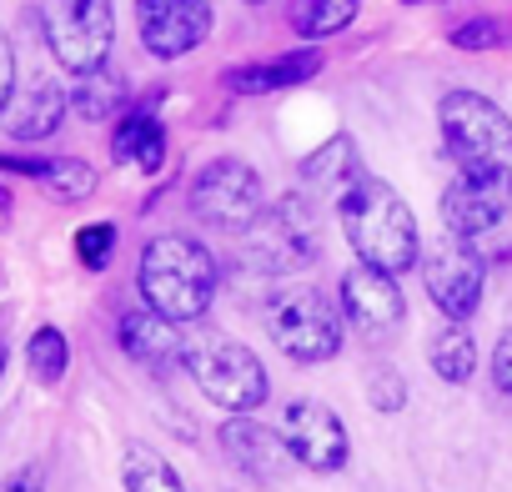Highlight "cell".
Instances as JSON below:
<instances>
[{
	"label": "cell",
	"mask_w": 512,
	"mask_h": 492,
	"mask_svg": "<svg viewBox=\"0 0 512 492\" xmlns=\"http://www.w3.org/2000/svg\"><path fill=\"white\" fill-rule=\"evenodd\" d=\"M342 231L352 241V252L362 267H377V272H412L422 262V231H417V216L412 206L382 181V176H362L342 201Z\"/></svg>",
	"instance_id": "obj_1"
},
{
	"label": "cell",
	"mask_w": 512,
	"mask_h": 492,
	"mask_svg": "<svg viewBox=\"0 0 512 492\" xmlns=\"http://www.w3.org/2000/svg\"><path fill=\"white\" fill-rule=\"evenodd\" d=\"M136 292L141 302L166 317V322H196L206 317L216 297V257L196 236L166 231L141 246V267H136Z\"/></svg>",
	"instance_id": "obj_2"
},
{
	"label": "cell",
	"mask_w": 512,
	"mask_h": 492,
	"mask_svg": "<svg viewBox=\"0 0 512 492\" xmlns=\"http://www.w3.org/2000/svg\"><path fill=\"white\" fill-rule=\"evenodd\" d=\"M442 146L457 161V176L512 191V116L482 91H447L437 101Z\"/></svg>",
	"instance_id": "obj_3"
},
{
	"label": "cell",
	"mask_w": 512,
	"mask_h": 492,
	"mask_svg": "<svg viewBox=\"0 0 512 492\" xmlns=\"http://www.w3.org/2000/svg\"><path fill=\"white\" fill-rule=\"evenodd\" d=\"M241 241H246V262L262 277H287L322 257L317 216L302 196H282L277 206H262V216L241 231Z\"/></svg>",
	"instance_id": "obj_4"
},
{
	"label": "cell",
	"mask_w": 512,
	"mask_h": 492,
	"mask_svg": "<svg viewBox=\"0 0 512 492\" xmlns=\"http://www.w3.org/2000/svg\"><path fill=\"white\" fill-rule=\"evenodd\" d=\"M41 26H46L51 56L71 76L111 66V46H116V11H111V0H46Z\"/></svg>",
	"instance_id": "obj_5"
},
{
	"label": "cell",
	"mask_w": 512,
	"mask_h": 492,
	"mask_svg": "<svg viewBox=\"0 0 512 492\" xmlns=\"http://www.w3.org/2000/svg\"><path fill=\"white\" fill-rule=\"evenodd\" d=\"M191 372H196V387L226 407L231 417H246L267 402L272 382H267V367L246 342H231V337H216V342H201L191 352Z\"/></svg>",
	"instance_id": "obj_6"
},
{
	"label": "cell",
	"mask_w": 512,
	"mask_h": 492,
	"mask_svg": "<svg viewBox=\"0 0 512 492\" xmlns=\"http://www.w3.org/2000/svg\"><path fill=\"white\" fill-rule=\"evenodd\" d=\"M262 176H256L246 161L236 156H216L196 171L191 181V216L201 226H216V231H246L256 216H262Z\"/></svg>",
	"instance_id": "obj_7"
},
{
	"label": "cell",
	"mask_w": 512,
	"mask_h": 492,
	"mask_svg": "<svg viewBox=\"0 0 512 492\" xmlns=\"http://www.w3.org/2000/svg\"><path fill=\"white\" fill-rule=\"evenodd\" d=\"M507 201H512V191H497V186H482V181L457 176L442 191V221H447L452 241H467L482 262H507L512 257Z\"/></svg>",
	"instance_id": "obj_8"
},
{
	"label": "cell",
	"mask_w": 512,
	"mask_h": 492,
	"mask_svg": "<svg viewBox=\"0 0 512 492\" xmlns=\"http://www.w3.org/2000/svg\"><path fill=\"white\" fill-rule=\"evenodd\" d=\"M272 342L292 362H332L342 352V322L327 297L317 292H287L272 307Z\"/></svg>",
	"instance_id": "obj_9"
},
{
	"label": "cell",
	"mask_w": 512,
	"mask_h": 492,
	"mask_svg": "<svg viewBox=\"0 0 512 492\" xmlns=\"http://www.w3.org/2000/svg\"><path fill=\"white\" fill-rule=\"evenodd\" d=\"M482 282H487V262L472 252L467 241H442L422 262V287H427L432 307L447 322H467L482 307Z\"/></svg>",
	"instance_id": "obj_10"
},
{
	"label": "cell",
	"mask_w": 512,
	"mask_h": 492,
	"mask_svg": "<svg viewBox=\"0 0 512 492\" xmlns=\"http://www.w3.org/2000/svg\"><path fill=\"white\" fill-rule=\"evenodd\" d=\"M277 432H282L292 462H302V467H312V472H342L347 457H352V442H347L342 417H337L332 407H322V402L297 397V402L282 412V427H277Z\"/></svg>",
	"instance_id": "obj_11"
},
{
	"label": "cell",
	"mask_w": 512,
	"mask_h": 492,
	"mask_svg": "<svg viewBox=\"0 0 512 492\" xmlns=\"http://www.w3.org/2000/svg\"><path fill=\"white\" fill-rule=\"evenodd\" d=\"M136 31L156 61H181L211 31V0H136Z\"/></svg>",
	"instance_id": "obj_12"
},
{
	"label": "cell",
	"mask_w": 512,
	"mask_h": 492,
	"mask_svg": "<svg viewBox=\"0 0 512 492\" xmlns=\"http://www.w3.org/2000/svg\"><path fill=\"white\" fill-rule=\"evenodd\" d=\"M342 312L362 337H387L407 317V297H402L392 272H377V267L357 262L352 272H342Z\"/></svg>",
	"instance_id": "obj_13"
},
{
	"label": "cell",
	"mask_w": 512,
	"mask_h": 492,
	"mask_svg": "<svg viewBox=\"0 0 512 492\" xmlns=\"http://www.w3.org/2000/svg\"><path fill=\"white\" fill-rule=\"evenodd\" d=\"M216 437H221V452L256 482H282L292 472V452H287L282 432L262 427L256 417H226Z\"/></svg>",
	"instance_id": "obj_14"
},
{
	"label": "cell",
	"mask_w": 512,
	"mask_h": 492,
	"mask_svg": "<svg viewBox=\"0 0 512 492\" xmlns=\"http://www.w3.org/2000/svg\"><path fill=\"white\" fill-rule=\"evenodd\" d=\"M322 66H327V56L307 46V51H287V56H277V61H246V66H231L221 81H226V91H236V96H272V91L307 86Z\"/></svg>",
	"instance_id": "obj_15"
},
{
	"label": "cell",
	"mask_w": 512,
	"mask_h": 492,
	"mask_svg": "<svg viewBox=\"0 0 512 492\" xmlns=\"http://www.w3.org/2000/svg\"><path fill=\"white\" fill-rule=\"evenodd\" d=\"M156 101H161V96L136 101V106L116 121V131H111V156H116L121 166L146 171V176L166 166V126L156 121Z\"/></svg>",
	"instance_id": "obj_16"
},
{
	"label": "cell",
	"mask_w": 512,
	"mask_h": 492,
	"mask_svg": "<svg viewBox=\"0 0 512 492\" xmlns=\"http://www.w3.org/2000/svg\"><path fill=\"white\" fill-rule=\"evenodd\" d=\"M116 342H121V352H126L136 367H151V372H166L176 357H186L176 322L156 317L151 307H136V312H126V317H121V332H116Z\"/></svg>",
	"instance_id": "obj_17"
},
{
	"label": "cell",
	"mask_w": 512,
	"mask_h": 492,
	"mask_svg": "<svg viewBox=\"0 0 512 492\" xmlns=\"http://www.w3.org/2000/svg\"><path fill=\"white\" fill-rule=\"evenodd\" d=\"M71 111V91L56 86V81H31L26 91H16V101L6 106V131L16 141H46L61 131Z\"/></svg>",
	"instance_id": "obj_18"
},
{
	"label": "cell",
	"mask_w": 512,
	"mask_h": 492,
	"mask_svg": "<svg viewBox=\"0 0 512 492\" xmlns=\"http://www.w3.org/2000/svg\"><path fill=\"white\" fill-rule=\"evenodd\" d=\"M362 176H367V171H362V156H357L352 136H332L327 146H317V151L302 161V181H307L312 191H337V201H342Z\"/></svg>",
	"instance_id": "obj_19"
},
{
	"label": "cell",
	"mask_w": 512,
	"mask_h": 492,
	"mask_svg": "<svg viewBox=\"0 0 512 492\" xmlns=\"http://www.w3.org/2000/svg\"><path fill=\"white\" fill-rule=\"evenodd\" d=\"M71 111L86 116V121H111V116H126L131 111V86L116 66H101V71H86L76 76L71 86Z\"/></svg>",
	"instance_id": "obj_20"
},
{
	"label": "cell",
	"mask_w": 512,
	"mask_h": 492,
	"mask_svg": "<svg viewBox=\"0 0 512 492\" xmlns=\"http://www.w3.org/2000/svg\"><path fill=\"white\" fill-rule=\"evenodd\" d=\"M121 482H126V492H186L176 467L161 452H151L146 442H131L121 452Z\"/></svg>",
	"instance_id": "obj_21"
},
{
	"label": "cell",
	"mask_w": 512,
	"mask_h": 492,
	"mask_svg": "<svg viewBox=\"0 0 512 492\" xmlns=\"http://www.w3.org/2000/svg\"><path fill=\"white\" fill-rule=\"evenodd\" d=\"M427 357H432V372H437L442 382H452V387L472 382V372H477V342H472V332H467L462 322H452L447 332H437Z\"/></svg>",
	"instance_id": "obj_22"
},
{
	"label": "cell",
	"mask_w": 512,
	"mask_h": 492,
	"mask_svg": "<svg viewBox=\"0 0 512 492\" xmlns=\"http://www.w3.org/2000/svg\"><path fill=\"white\" fill-rule=\"evenodd\" d=\"M357 6L362 0H297L292 6V31L307 36V41H322V36H337L357 21Z\"/></svg>",
	"instance_id": "obj_23"
},
{
	"label": "cell",
	"mask_w": 512,
	"mask_h": 492,
	"mask_svg": "<svg viewBox=\"0 0 512 492\" xmlns=\"http://www.w3.org/2000/svg\"><path fill=\"white\" fill-rule=\"evenodd\" d=\"M36 181H41L46 196H56V201H86V196L96 191V166L81 161V156H56V161L41 166Z\"/></svg>",
	"instance_id": "obj_24"
},
{
	"label": "cell",
	"mask_w": 512,
	"mask_h": 492,
	"mask_svg": "<svg viewBox=\"0 0 512 492\" xmlns=\"http://www.w3.org/2000/svg\"><path fill=\"white\" fill-rule=\"evenodd\" d=\"M26 367L36 372V382L56 387V382L66 377V367H71V342H66V332H61V327H36L31 342H26Z\"/></svg>",
	"instance_id": "obj_25"
},
{
	"label": "cell",
	"mask_w": 512,
	"mask_h": 492,
	"mask_svg": "<svg viewBox=\"0 0 512 492\" xmlns=\"http://www.w3.org/2000/svg\"><path fill=\"white\" fill-rule=\"evenodd\" d=\"M76 262L86 272H106L116 262V226L111 221H86L76 231Z\"/></svg>",
	"instance_id": "obj_26"
},
{
	"label": "cell",
	"mask_w": 512,
	"mask_h": 492,
	"mask_svg": "<svg viewBox=\"0 0 512 492\" xmlns=\"http://www.w3.org/2000/svg\"><path fill=\"white\" fill-rule=\"evenodd\" d=\"M507 36H512V26L507 21H492V16H477L467 26H452V46L457 51H497Z\"/></svg>",
	"instance_id": "obj_27"
},
{
	"label": "cell",
	"mask_w": 512,
	"mask_h": 492,
	"mask_svg": "<svg viewBox=\"0 0 512 492\" xmlns=\"http://www.w3.org/2000/svg\"><path fill=\"white\" fill-rule=\"evenodd\" d=\"M367 397H372V407H377V412H402V407H407V382H402L392 367H377V372H372Z\"/></svg>",
	"instance_id": "obj_28"
},
{
	"label": "cell",
	"mask_w": 512,
	"mask_h": 492,
	"mask_svg": "<svg viewBox=\"0 0 512 492\" xmlns=\"http://www.w3.org/2000/svg\"><path fill=\"white\" fill-rule=\"evenodd\" d=\"M11 101H16V51H11V36L0 31V116H6Z\"/></svg>",
	"instance_id": "obj_29"
},
{
	"label": "cell",
	"mask_w": 512,
	"mask_h": 492,
	"mask_svg": "<svg viewBox=\"0 0 512 492\" xmlns=\"http://www.w3.org/2000/svg\"><path fill=\"white\" fill-rule=\"evenodd\" d=\"M492 382L502 392H512V327H502V337L492 347Z\"/></svg>",
	"instance_id": "obj_30"
},
{
	"label": "cell",
	"mask_w": 512,
	"mask_h": 492,
	"mask_svg": "<svg viewBox=\"0 0 512 492\" xmlns=\"http://www.w3.org/2000/svg\"><path fill=\"white\" fill-rule=\"evenodd\" d=\"M0 492H46V467H41V462L16 467L6 482H0Z\"/></svg>",
	"instance_id": "obj_31"
},
{
	"label": "cell",
	"mask_w": 512,
	"mask_h": 492,
	"mask_svg": "<svg viewBox=\"0 0 512 492\" xmlns=\"http://www.w3.org/2000/svg\"><path fill=\"white\" fill-rule=\"evenodd\" d=\"M6 216H11V191L0 186V221H6Z\"/></svg>",
	"instance_id": "obj_32"
},
{
	"label": "cell",
	"mask_w": 512,
	"mask_h": 492,
	"mask_svg": "<svg viewBox=\"0 0 512 492\" xmlns=\"http://www.w3.org/2000/svg\"><path fill=\"white\" fill-rule=\"evenodd\" d=\"M6 357H11V352H6V342H0V372H6Z\"/></svg>",
	"instance_id": "obj_33"
},
{
	"label": "cell",
	"mask_w": 512,
	"mask_h": 492,
	"mask_svg": "<svg viewBox=\"0 0 512 492\" xmlns=\"http://www.w3.org/2000/svg\"><path fill=\"white\" fill-rule=\"evenodd\" d=\"M246 6H267V0H246Z\"/></svg>",
	"instance_id": "obj_34"
}]
</instances>
